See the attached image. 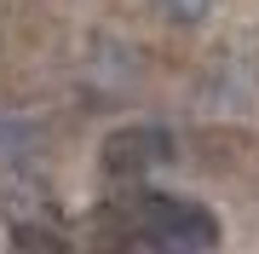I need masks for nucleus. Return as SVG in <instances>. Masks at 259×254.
Here are the masks:
<instances>
[{"instance_id":"f257e3e1","label":"nucleus","mask_w":259,"mask_h":254,"mask_svg":"<svg viewBox=\"0 0 259 254\" xmlns=\"http://www.w3.org/2000/svg\"><path fill=\"white\" fill-rule=\"evenodd\" d=\"M127 214V243H144V248H213L219 243V226H213L207 208L196 202H179V197H139V202H121Z\"/></svg>"},{"instance_id":"f03ea898","label":"nucleus","mask_w":259,"mask_h":254,"mask_svg":"<svg viewBox=\"0 0 259 254\" xmlns=\"http://www.w3.org/2000/svg\"><path fill=\"white\" fill-rule=\"evenodd\" d=\"M98 162H104L115 179H144L150 168H167V162H173V133L156 127V122L115 127L110 139L98 144Z\"/></svg>"},{"instance_id":"7ed1b4c3","label":"nucleus","mask_w":259,"mask_h":254,"mask_svg":"<svg viewBox=\"0 0 259 254\" xmlns=\"http://www.w3.org/2000/svg\"><path fill=\"white\" fill-rule=\"evenodd\" d=\"M156 6H161L173 23H202L207 12H213V0H156Z\"/></svg>"},{"instance_id":"20e7f679","label":"nucleus","mask_w":259,"mask_h":254,"mask_svg":"<svg viewBox=\"0 0 259 254\" xmlns=\"http://www.w3.org/2000/svg\"><path fill=\"white\" fill-rule=\"evenodd\" d=\"M12 237H18V243H40V248H64V237L52 226H12Z\"/></svg>"}]
</instances>
